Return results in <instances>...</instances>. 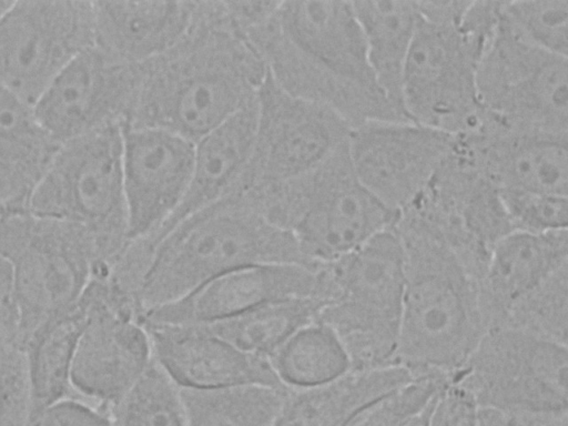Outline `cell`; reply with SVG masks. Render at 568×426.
<instances>
[{
    "instance_id": "obj_1",
    "label": "cell",
    "mask_w": 568,
    "mask_h": 426,
    "mask_svg": "<svg viewBox=\"0 0 568 426\" xmlns=\"http://www.w3.org/2000/svg\"><path fill=\"white\" fill-rule=\"evenodd\" d=\"M266 74L262 57L233 26L223 1H195L183 39L140 64L123 125L161 129L196 142L251 103Z\"/></svg>"
},
{
    "instance_id": "obj_15",
    "label": "cell",
    "mask_w": 568,
    "mask_h": 426,
    "mask_svg": "<svg viewBox=\"0 0 568 426\" xmlns=\"http://www.w3.org/2000/svg\"><path fill=\"white\" fill-rule=\"evenodd\" d=\"M140 82V64L119 61L95 45L78 54L33 105L34 113L60 144L123 125Z\"/></svg>"
},
{
    "instance_id": "obj_42",
    "label": "cell",
    "mask_w": 568,
    "mask_h": 426,
    "mask_svg": "<svg viewBox=\"0 0 568 426\" xmlns=\"http://www.w3.org/2000/svg\"><path fill=\"white\" fill-rule=\"evenodd\" d=\"M436 399H435V402H436ZM435 402L428 407V409L424 414H422L418 418H416L409 426H423V424L425 423L428 414L430 413Z\"/></svg>"
},
{
    "instance_id": "obj_38",
    "label": "cell",
    "mask_w": 568,
    "mask_h": 426,
    "mask_svg": "<svg viewBox=\"0 0 568 426\" xmlns=\"http://www.w3.org/2000/svg\"><path fill=\"white\" fill-rule=\"evenodd\" d=\"M477 409L465 392L447 384L423 426H476Z\"/></svg>"
},
{
    "instance_id": "obj_8",
    "label": "cell",
    "mask_w": 568,
    "mask_h": 426,
    "mask_svg": "<svg viewBox=\"0 0 568 426\" xmlns=\"http://www.w3.org/2000/svg\"><path fill=\"white\" fill-rule=\"evenodd\" d=\"M567 345L527 332L489 328L448 381L479 409L560 412L568 408Z\"/></svg>"
},
{
    "instance_id": "obj_12",
    "label": "cell",
    "mask_w": 568,
    "mask_h": 426,
    "mask_svg": "<svg viewBox=\"0 0 568 426\" xmlns=\"http://www.w3.org/2000/svg\"><path fill=\"white\" fill-rule=\"evenodd\" d=\"M256 106L251 158L230 195L306 173L342 146L353 129L329 108L285 91L268 73Z\"/></svg>"
},
{
    "instance_id": "obj_6",
    "label": "cell",
    "mask_w": 568,
    "mask_h": 426,
    "mask_svg": "<svg viewBox=\"0 0 568 426\" xmlns=\"http://www.w3.org/2000/svg\"><path fill=\"white\" fill-rule=\"evenodd\" d=\"M122 145V125L62 143L28 207L34 216L82 229L95 247L99 272H106L129 243Z\"/></svg>"
},
{
    "instance_id": "obj_40",
    "label": "cell",
    "mask_w": 568,
    "mask_h": 426,
    "mask_svg": "<svg viewBox=\"0 0 568 426\" xmlns=\"http://www.w3.org/2000/svg\"><path fill=\"white\" fill-rule=\"evenodd\" d=\"M19 331L13 265L0 250V337L19 342Z\"/></svg>"
},
{
    "instance_id": "obj_5",
    "label": "cell",
    "mask_w": 568,
    "mask_h": 426,
    "mask_svg": "<svg viewBox=\"0 0 568 426\" xmlns=\"http://www.w3.org/2000/svg\"><path fill=\"white\" fill-rule=\"evenodd\" d=\"M326 303L317 320L338 335L352 369L398 365L405 254L394 224L326 263Z\"/></svg>"
},
{
    "instance_id": "obj_28",
    "label": "cell",
    "mask_w": 568,
    "mask_h": 426,
    "mask_svg": "<svg viewBox=\"0 0 568 426\" xmlns=\"http://www.w3.org/2000/svg\"><path fill=\"white\" fill-rule=\"evenodd\" d=\"M280 383L288 389L329 384L352 371V363L335 331L315 320L293 333L270 357Z\"/></svg>"
},
{
    "instance_id": "obj_22",
    "label": "cell",
    "mask_w": 568,
    "mask_h": 426,
    "mask_svg": "<svg viewBox=\"0 0 568 426\" xmlns=\"http://www.w3.org/2000/svg\"><path fill=\"white\" fill-rule=\"evenodd\" d=\"M195 1H93L94 45L129 64H143L189 31Z\"/></svg>"
},
{
    "instance_id": "obj_31",
    "label": "cell",
    "mask_w": 568,
    "mask_h": 426,
    "mask_svg": "<svg viewBox=\"0 0 568 426\" xmlns=\"http://www.w3.org/2000/svg\"><path fill=\"white\" fill-rule=\"evenodd\" d=\"M108 412L114 426H187L180 387L154 358Z\"/></svg>"
},
{
    "instance_id": "obj_39",
    "label": "cell",
    "mask_w": 568,
    "mask_h": 426,
    "mask_svg": "<svg viewBox=\"0 0 568 426\" xmlns=\"http://www.w3.org/2000/svg\"><path fill=\"white\" fill-rule=\"evenodd\" d=\"M476 426H568V412L477 409Z\"/></svg>"
},
{
    "instance_id": "obj_21",
    "label": "cell",
    "mask_w": 568,
    "mask_h": 426,
    "mask_svg": "<svg viewBox=\"0 0 568 426\" xmlns=\"http://www.w3.org/2000/svg\"><path fill=\"white\" fill-rule=\"evenodd\" d=\"M568 264V231H513L493 247L478 284L487 331L501 326L511 306Z\"/></svg>"
},
{
    "instance_id": "obj_33",
    "label": "cell",
    "mask_w": 568,
    "mask_h": 426,
    "mask_svg": "<svg viewBox=\"0 0 568 426\" xmlns=\"http://www.w3.org/2000/svg\"><path fill=\"white\" fill-rule=\"evenodd\" d=\"M500 22L545 52L568 58V1H503Z\"/></svg>"
},
{
    "instance_id": "obj_2",
    "label": "cell",
    "mask_w": 568,
    "mask_h": 426,
    "mask_svg": "<svg viewBox=\"0 0 568 426\" xmlns=\"http://www.w3.org/2000/svg\"><path fill=\"white\" fill-rule=\"evenodd\" d=\"M394 226L405 254L403 313L396 363L416 378H449L487 327L478 281L444 237L410 209Z\"/></svg>"
},
{
    "instance_id": "obj_43",
    "label": "cell",
    "mask_w": 568,
    "mask_h": 426,
    "mask_svg": "<svg viewBox=\"0 0 568 426\" xmlns=\"http://www.w3.org/2000/svg\"><path fill=\"white\" fill-rule=\"evenodd\" d=\"M11 1H0V17L4 12V10L9 7Z\"/></svg>"
},
{
    "instance_id": "obj_23",
    "label": "cell",
    "mask_w": 568,
    "mask_h": 426,
    "mask_svg": "<svg viewBox=\"0 0 568 426\" xmlns=\"http://www.w3.org/2000/svg\"><path fill=\"white\" fill-rule=\"evenodd\" d=\"M256 116L255 98L194 142L192 175L182 203L154 236L138 240L149 254L180 221L234 191L251 158Z\"/></svg>"
},
{
    "instance_id": "obj_25",
    "label": "cell",
    "mask_w": 568,
    "mask_h": 426,
    "mask_svg": "<svg viewBox=\"0 0 568 426\" xmlns=\"http://www.w3.org/2000/svg\"><path fill=\"white\" fill-rule=\"evenodd\" d=\"M400 365L352 369L313 388L288 389L270 426H345L372 403L415 379Z\"/></svg>"
},
{
    "instance_id": "obj_4",
    "label": "cell",
    "mask_w": 568,
    "mask_h": 426,
    "mask_svg": "<svg viewBox=\"0 0 568 426\" xmlns=\"http://www.w3.org/2000/svg\"><path fill=\"white\" fill-rule=\"evenodd\" d=\"M237 195L291 234L314 263L349 254L392 226L398 215L361 182L347 141L302 175Z\"/></svg>"
},
{
    "instance_id": "obj_41",
    "label": "cell",
    "mask_w": 568,
    "mask_h": 426,
    "mask_svg": "<svg viewBox=\"0 0 568 426\" xmlns=\"http://www.w3.org/2000/svg\"><path fill=\"white\" fill-rule=\"evenodd\" d=\"M281 1H223L233 26L243 34L272 18Z\"/></svg>"
},
{
    "instance_id": "obj_9",
    "label": "cell",
    "mask_w": 568,
    "mask_h": 426,
    "mask_svg": "<svg viewBox=\"0 0 568 426\" xmlns=\"http://www.w3.org/2000/svg\"><path fill=\"white\" fill-rule=\"evenodd\" d=\"M462 16L446 21L419 14L402 83L407 118L453 135L475 130L484 116L476 82L481 55L460 32Z\"/></svg>"
},
{
    "instance_id": "obj_35",
    "label": "cell",
    "mask_w": 568,
    "mask_h": 426,
    "mask_svg": "<svg viewBox=\"0 0 568 426\" xmlns=\"http://www.w3.org/2000/svg\"><path fill=\"white\" fill-rule=\"evenodd\" d=\"M31 412L24 349L18 341L0 337V426H26Z\"/></svg>"
},
{
    "instance_id": "obj_27",
    "label": "cell",
    "mask_w": 568,
    "mask_h": 426,
    "mask_svg": "<svg viewBox=\"0 0 568 426\" xmlns=\"http://www.w3.org/2000/svg\"><path fill=\"white\" fill-rule=\"evenodd\" d=\"M84 324L85 312L78 302L68 312L39 327L22 344L32 410L62 398L78 397L71 386V369Z\"/></svg>"
},
{
    "instance_id": "obj_30",
    "label": "cell",
    "mask_w": 568,
    "mask_h": 426,
    "mask_svg": "<svg viewBox=\"0 0 568 426\" xmlns=\"http://www.w3.org/2000/svg\"><path fill=\"white\" fill-rule=\"evenodd\" d=\"M324 304L293 298L263 304L231 318L201 324L252 355L270 357L298 328L318 318Z\"/></svg>"
},
{
    "instance_id": "obj_10",
    "label": "cell",
    "mask_w": 568,
    "mask_h": 426,
    "mask_svg": "<svg viewBox=\"0 0 568 426\" xmlns=\"http://www.w3.org/2000/svg\"><path fill=\"white\" fill-rule=\"evenodd\" d=\"M486 114L511 128L568 135V58L523 41L499 18L477 69Z\"/></svg>"
},
{
    "instance_id": "obj_19",
    "label": "cell",
    "mask_w": 568,
    "mask_h": 426,
    "mask_svg": "<svg viewBox=\"0 0 568 426\" xmlns=\"http://www.w3.org/2000/svg\"><path fill=\"white\" fill-rule=\"evenodd\" d=\"M275 21L291 48L316 71L384 95L369 68L352 1H281Z\"/></svg>"
},
{
    "instance_id": "obj_37",
    "label": "cell",
    "mask_w": 568,
    "mask_h": 426,
    "mask_svg": "<svg viewBox=\"0 0 568 426\" xmlns=\"http://www.w3.org/2000/svg\"><path fill=\"white\" fill-rule=\"evenodd\" d=\"M26 426H114L106 409L67 397L33 409Z\"/></svg>"
},
{
    "instance_id": "obj_13",
    "label": "cell",
    "mask_w": 568,
    "mask_h": 426,
    "mask_svg": "<svg viewBox=\"0 0 568 426\" xmlns=\"http://www.w3.org/2000/svg\"><path fill=\"white\" fill-rule=\"evenodd\" d=\"M85 312L72 369L74 394L103 409L115 405L153 359L149 334L130 301L103 275L79 300Z\"/></svg>"
},
{
    "instance_id": "obj_24",
    "label": "cell",
    "mask_w": 568,
    "mask_h": 426,
    "mask_svg": "<svg viewBox=\"0 0 568 426\" xmlns=\"http://www.w3.org/2000/svg\"><path fill=\"white\" fill-rule=\"evenodd\" d=\"M60 145L33 106L0 85V214L28 212Z\"/></svg>"
},
{
    "instance_id": "obj_14",
    "label": "cell",
    "mask_w": 568,
    "mask_h": 426,
    "mask_svg": "<svg viewBox=\"0 0 568 426\" xmlns=\"http://www.w3.org/2000/svg\"><path fill=\"white\" fill-rule=\"evenodd\" d=\"M454 139L412 120H369L352 129L347 148L361 182L398 214L427 187Z\"/></svg>"
},
{
    "instance_id": "obj_18",
    "label": "cell",
    "mask_w": 568,
    "mask_h": 426,
    "mask_svg": "<svg viewBox=\"0 0 568 426\" xmlns=\"http://www.w3.org/2000/svg\"><path fill=\"white\" fill-rule=\"evenodd\" d=\"M455 140L500 191L568 195V135L511 128L484 112L475 130Z\"/></svg>"
},
{
    "instance_id": "obj_32",
    "label": "cell",
    "mask_w": 568,
    "mask_h": 426,
    "mask_svg": "<svg viewBox=\"0 0 568 426\" xmlns=\"http://www.w3.org/2000/svg\"><path fill=\"white\" fill-rule=\"evenodd\" d=\"M501 326L567 345L568 264L519 298Z\"/></svg>"
},
{
    "instance_id": "obj_11",
    "label": "cell",
    "mask_w": 568,
    "mask_h": 426,
    "mask_svg": "<svg viewBox=\"0 0 568 426\" xmlns=\"http://www.w3.org/2000/svg\"><path fill=\"white\" fill-rule=\"evenodd\" d=\"M92 45L93 1H11L0 17V85L33 106Z\"/></svg>"
},
{
    "instance_id": "obj_16",
    "label": "cell",
    "mask_w": 568,
    "mask_h": 426,
    "mask_svg": "<svg viewBox=\"0 0 568 426\" xmlns=\"http://www.w3.org/2000/svg\"><path fill=\"white\" fill-rule=\"evenodd\" d=\"M122 139L129 241L149 240L186 194L194 142L165 130L130 125H122Z\"/></svg>"
},
{
    "instance_id": "obj_26",
    "label": "cell",
    "mask_w": 568,
    "mask_h": 426,
    "mask_svg": "<svg viewBox=\"0 0 568 426\" xmlns=\"http://www.w3.org/2000/svg\"><path fill=\"white\" fill-rule=\"evenodd\" d=\"M373 77L387 101L406 119L402 83L418 27L416 1H352ZM409 120V119H408Z\"/></svg>"
},
{
    "instance_id": "obj_36",
    "label": "cell",
    "mask_w": 568,
    "mask_h": 426,
    "mask_svg": "<svg viewBox=\"0 0 568 426\" xmlns=\"http://www.w3.org/2000/svg\"><path fill=\"white\" fill-rule=\"evenodd\" d=\"M499 192L514 231L547 233L567 230L568 195Z\"/></svg>"
},
{
    "instance_id": "obj_20",
    "label": "cell",
    "mask_w": 568,
    "mask_h": 426,
    "mask_svg": "<svg viewBox=\"0 0 568 426\" xmlns=\"http://www.w3.org/2000/svg\"><path fill=\"white\" fill-rule=\"evenodd\" d=\"M141 323L154 361L180 388L283 386L270 359L241 351L205 325Z\"/></svg>"
},
{
    "instance_id": "obj_17",
    "label": "cell",
    "mask_w": 568,
    "mask_h": 426,
    "mask_svg": "<svg viewBox=\"0 0 568 426\" xmlns=\"http://www.w3.org/2000/svg\"><path fill=\"white\" fill-rule=\"evenodd\" d=\"M325 263L255 264L221 275L173 303L145 311L139 321L211 324L283 300L314 298L325 305Z\"/></svg>"
},
{
    "instance_id": "obj_7",
    "label": "cell",
    "mask_w": 568,
    "mask_h": 426,
    "mask_svg": "<svg viewBox=\"0 0 568 426\" xmlns=\"http://www.w3.org/2000/svg\"><path fill=\"white\" fill-rule=\"evenodd\" d=\"M0 250L13 265L21 345L75 306L100 268L82 229L29 212L0 216Z\"/></svg>"
},
{
    "instance_id": "obj_3",
    "label": "cell",
    "mask_w": 568,
    "mask_h": 426,
    "mask_svg": "<svg viewBox=\"0 0 568 426\" xmlns=\"http://www.w3.org/2000/svg\"><path fill=\"white\" fill-rule=\"evenodd\" d=\"M264 263L316 264L245 199L225 196L180 221L153 246L134 297L138 316L229 272Z\"/></svg>"
},
{
    "instance_id": "obj_29",
    "label": "cell",
    "mask_w": 568,
    "mask_h": 426,
    "mask_svg": "<svg viewBox=\"0 0 568 426\" xmlns=\"http://www.w3.org/2000/svg\"><path fill=\"white\" fill-rule=\"evenodd\" d=\"M180 390L187 426H270L288 388L240 384Z\"/></svg>"
},
{
    "instance_id": "obj_34",
    "label": "cell",
    "mask_w": 568,
    "mask_h": 426,
    "mask_svg": "<svg viewBox=\"0 0 568 426\" xmlns=\"http://www.w3.org/2000/svg\"><path fill=\"white\" fill-rule=\"evenodd\" d=\"M447 383L440 377L415 378L365 407L345 426H409L428 409Z\"/></svg>"
}]
</instances>
